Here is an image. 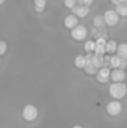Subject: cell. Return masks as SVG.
<instances>
[{
	"label": "cell",
	"mask_w": 127,
	"mask_h": 128,
	"mask_svg": "<svg viewBox=\"0 0 127 128\" xmlns=\"http://www.w3.org/2000/svg\"><path fill=\"white\" fill-rule=\"evenodd\" d=\"M78 4H82V6H88L89 7L90 4H92L94 0H76Z\"/></svg>",
	"instance_id": "22"
},
{
	"label": "cell",
	"mask_w": 127,
	"mask_h": 128,
	"mask_svg": "<svg viewBox=\"0 0 127 128\" xmlns=\"http://www.w3.org/2000/svg\"><path fill=\"white\" fill-rule=\"evenodd\" d=\"M115 4H127V0H112Z\"/></svg>",
	"instance_id": "23"
},
{
	"label": "cell",
	"mask_w": 127,
	"mask_h": 128,
	"mask_svg": "<svg viewBox=\"0 0 127 128\" xmlns=\"http://www.w3.org/2000/svg\"><path fill=\"white\" fill-rule=\"evenodd\" d=\"M86 58H87V64H86V66H84V71L88 74H97L99 70L94 63V54L92 53L87 54Z\"/></svg>",
	"instance_id": "7"
},
{
	"label": "cell",
	"mask_w": 127,
	"mask_h": 128,
	"mask_svg": "<svg viewBox=\"0 0 127 128\" xmlns=\"http://www.w3.org/2000/svg\"><path fill=\"white\" fill-rule=\"evenodd\" d=\"M94 63L98 68H104V63H105V58L102 55H98V54H94Z\"/></svg>",
	"instance_id": "18"
},
{
	"label": "cell",
	"mask_w": 127,
	"mask_h": 128,
	"mask_svg": "<svg viewBox=\"0 0 127 128\" xmlns=\"http://www.w3.org/2000/svg\"><path fill=\"white\" fill-rule=\"evenodd\" d=\"M89 11H90L89 7L88 6H82V4H76V6L72 9L73 15H76V17H79V18L87 17L88 14H89Z\"/></svg>",
	"instance_id": "10"
},
{
	"label": "cell",
	"mask_w": 127,
	"mask_h": 128,
	"mask_svg": "<svg viewBox=\"0 0 127 128\" xmlns=\"http://www.w3.org/2000/svg\"><path fill=\"white\" fill-rule=\"evenodd\" d=\"M47 0H34V9L36 12H43L45 10Z\"/></svg>",
	"instance_id": "14"
},
{
	"label": "cell",
	"mask_w": 127,
	"mask_h": 128,
	"mask_svg": "<svg viewBox=\"0 0 127 128\" xmlns=\"http://www.w3.org/2000/svg\"><path fill=\"white\" fill-rule=\"evenodd\" d=\"M110 70L108 68H99L97 73V81L100 83H107L108 80L110 79Z\"/></svg>",
	"instance_id": "8"
},
{
	"label": "cell",
	"mask_w": 127,
	"mask_h": 128,
	"mask_svg": "<svg viewBox=\"0 0 127 128\" xmlns=\"http://www.w3.org/2000/svg\"><path fill=\"white\" fill-rule=\"evenodd\" d=\"M72 128H83L82 126H80V125H76V126H73Z\"/></svg>",
	"instance_id": "24"
},
{
	"label": "cell",
	"mask_w": 127,
	"mask_h": 128,
	"mask_svg": "<svg viewBox=\"0 0 127 128\" xmlns=\"http://www.w3.org/2000/svg\"><path fill=\"white\" fill-rule=\"evenodd\" d=\"M0 63H1V60H0Z\"/></svg>",
	"instance_id": "27"
},
{
	"label": "cell",
	"mask_w": 127,
	"mask_h": 128,
	"mask_svg": "<svg viewBox=\"0 0 127 128\" xmlns=\"http://www.w3.org/2000/svg\"><path fill=\"white\" fill-rule=\"evenodd\" d=\"M102 16H104V19H105L106 25H108V26H110V27L117 25V22H119V15L116 12V10H114V9L106 10Z\"/></svg>",
	"instance_id": "3"
},
{
	"label": "cell",
	"mask_w": 127,
	"mask_h": 128,
	"mask_svg": "<svg viewBox=\"0 0 127 128\" xmlns=\"http://www.w3.org/2000/svg\"><path fill=\"white\" fill-rule=\"evenodd\" d=\"M115 10H116V12L118 14L119 16L126 17L127 16V4H116Z\"/></svg>",
	"instance_id": "17"
},
{
	"label": "cell",
	"mask_w": 127,
	"mask_h": 128,
	"mask_svg": "<svg viewBox=\"0 0 127 128\" xmlns=\"http://www.w3.org/2000/svg\"><path fill=\"white\" fill-rule=\"evenodd\" d=\"M106 44H107V40L104 37H99L96 40V51L94 54H98V55H105L106 54Z\"/></svg>",
	"instance_id": "12"
},
{
	"label": "cell",
	"mask_w": 127,
	"mask_h": 128,
	"mask_svg": "<svg viewBox=\"0 0 127 128\" xmlns=\"http://www.w3.org/2000/svg\"><path fill=\"white\" fill-rule=\"evenodd\" d=\"M109 64H110V68H115V70H116V68L124 70V68H126V66H127V60H125V58H122L120 56H118L116 54V55L110 56Z\"/></svg>",
	"instance_id": "6"
},
{
	"label": "cell",
	"mask_w": 127,
	"mask_h": 128,
	"mask_svg": "<svg viewBox=\"0 0 127 128\" xmlns=\"http://www.w3.org/2000/svg\"><path fill=\"white\" fill-rule=\"evenodd\" d=\"M110 79H112L115 83H122V82H124V80L126 79L125 71L119 70V68H116V70L112 71V73H110Z\"/></svg>",
	"instance_id": "9"
},
{
	"label": "cell",
	"mask_w": 127,
	"mask_h": 128,
	"mask_svg": "<svg viewBox=\"0 0 127 128\" xmlns=\"http://www.w3.org/2000/svg\"><path fill=\"white\" fill-rule=\"evenodd\" d=\"M4 0H0V6H1V4H4Z\"/></svg>",
	"instance_id": "25"
},
{
	"label": "cell",
	"mask_w": 127,
	"mask_h": 128,
	"mask_svg": "<svg viewBox=\"0 0 127 128\" xmlns=\"http://www.w3.org/2000/svg\"><path fill=\"white\" fill-rule=\"evenodd\" d=\"M122 109H123L122 104L117 100H112V101L108 102L106 106V110L110 116H118L122 112Z\"/></svg>",
	"instance_id": "5"
},
{
	"label": "cell",
	"mask_w": 127,
	"mask_h": 128,
	"mask_svg": "<svg viewBox=\"0 0 127 128\" xmlns=\"http://www.w3.org/2000/svg\"><path fill=\"white\" fill-rule=\"evenodd\" d=\"M117 47H118V45H117V43L115 42L114 40H110L107 42V44H106V53L107 54H114L117 52Z\"/></svg>",
	"instance_id": "13"
},
{
	"label": "cell",
	"mask_w": 127,
	"mask_h": 128,
	"mask_svg": "<svg viewBox=\"0 0 127 128\" xmlns=\"http://www.w3.org/2000/svg\"><path fill=\"white\" fill-rule=\"evenodd\" d=\"M94 25L96 27H102L104 25H106L105 19H104V16L97 15L96 17L94 18Z\"/></svg>",
	"instance_id": "20"
},
{
	"label": "cell",
	"mask_w": 127,
	"mask_h": 128,
	"mask_svg": "<svg viewBox=\"0 0 127 128\" xmlns=\"http://www.w3.org/2000/svg\"><path fill=\"white\" fill-rule=\"evenodd\" d=\"M127 93V86L124 82L122 83H112L109 86V94L116 100L123 99Z\"/></svg>",
	"instance_id": "1"
},
{
	"label": "cell",
	"mask_w": 127,
	"mask_h": 128,
	"mask_svg": "<svg viewBox=\"0 0 127 128\" xmlns=\"http://www.w3.org/2000/svg\"><path fill=\"white\" fill-rule=\"evenodd\" d=\"M84 51L88 52V54L94 52L96 51V42H94V40H87L84 43Z\"/></svg>",
	"instance_id": "19"
},
{
	"label": "cell",
	"mask_w": 127,
	"mask_h": 128,
	"mask_svg": "<svg viewBox=\"0 0 127 128\" xmlns=\"http://www.w3.org/2000/svg\"><path fill=\"white\" fill-rule=\"evenodd\" d=\"M86 64H87V58L84 55H78L74 58V65L78 68H84Z\"/></svg>",
	"instance_id": "16"
},
{
	"label": "cell",
	"mask_w": 127,
	"mask_h": 128,
	"mask_svg": "<svg viewBox=\"0 0 127 128\" xmlns=\"http://www.w3.org/2000/svg\"><path fill=\"white\" fill-rule=\"evenodd\" d=\"M88 35V30L83 25H78L71 30V36L76 40H83Z\"/></svg>",
	"instance_id": "4"
},
{
	"label": "cell",
	"mask_w": 127,
	"mask_h": 128,
	"mask_svg": "<svg viewBox=\"0 0 127 128\" xmlns=\"http://www.w3.org/2000/svg\"><path fill=\"white\" fill-rule=\"evenodd\" d=\"M0 47H1V40H0Z\"/></svg>",
	"instance_id": "26"
},
{
	"label": "cell",
	"mask_w": 127,
	"mask_h": 128,
	"mask_svg": "<svg viewBox=\"0 0 127 128\" xmlns=\"http://www.w3.org/2000/svg\"><path fill=\"white\" fill-rule=\"evenodd\" d=\"M76 4H78L76 0H64V6L68 9H73Z\"/></svg>",
	"instance_id": "21"
},
{
	"label": "cell",
	"mask_w": 127,
	"mask_h": 128,
	"mask_svg": "<svg viewBox=\"0 0 127 128\" xmlns=\"http://www.w3.org/2000/svg\"><path fill=\"white\" fill-rule=\"evenodd\" d=\"M78 25H79V19H78V17H76V15L71 14V15H68L66 17H65L64 26L66 27V28H69V29H71L72 30V29L76 28Z\"/></svg>",
	"instance_id": "11"
},
{
	"label": "cell",
	"mask_w": 127,
	"mask_h": 128,
	"mask_svg": "<svg viewBox=\"0 0 127 128\" xmlns=\"http://www.w3.org/2000/svg\"><path fill=\"white\" fill-rule=\"evenodd\" d=\"M117 55L120 56L122 58L127 60V43H122L117 47Z\"/></svg>",
	"instance_id": "15"
},
{
	"label": "cell",
	"mask_w": 127,
	"mask_h": 128,
	"mask_svg": "<svg viewBox=\"0 0 127 128\" xmlns=\"http://www.w3.org/2000/svg\"><path fill=\"white\" fill-rule=\"evenodd\" d=\"M22 116L26 122H33L37 118L38 116V110L34 104H26L22 108Z\"/></svg>",
	"instance_id": "2"
}]
</instances>
